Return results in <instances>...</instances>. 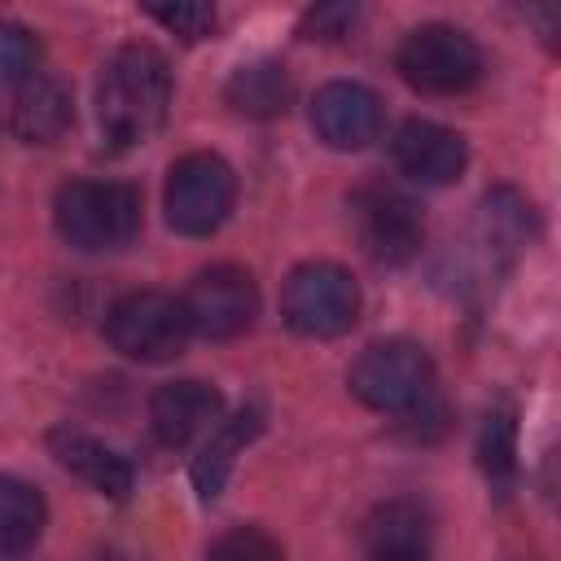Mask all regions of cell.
I'll return each mask as SVG.
<instances>
[{"label":"cell","instance_id":"obj_1","mask_svg":"<svg viewBox=\"0 0 561 561\" xmlns=\"http://www.w3.org/2000/svg\"><path fill=\"white\" fill-rule=\"evenodd\" d=\"M171 110V66L153 44H123L96 83V123L114 149L145 145Z\"/></svg>","mask_w":561,"mask_h":561},{"label":"cell","instance_id":"obj_2","mask_svg":"<svg viewBox=\"0 0 561 561\" xmlns=\"http://www.w3.org/2000/svg\"><path fill=\"white\" fill-rule=\"evenodd\" d=\"M57 232L88 254L123 250L140 232V193L118 180H70L57 193Z\"/></svg>","mask_w":561,"mask_h":561},{"label":"cell","instance_id":"obj_3","mask_svg":"<svg viewBox=\"0 0 561 561\" xmlns=\"http://www.w3.org/2000/svg\"><path fill=\"white\" fill-rule=\"evenodd\" d=\"M346 386L373 412H416L434 394V364L416 342L390 337L359 351L346 373Z\"/></svg>","mask_w":561,"mask_h":561},{"label":"cell","instance_id":"obj_4","mask_svg":"<svg viewBox=\"0 0 561 561\" xmlns=\"http://www.w3.org/2000/svg\"><path fill=\"white\" fill-rule=\"evenodd\" d=\"M280 316L302 337H337L359 316V285L329 259L298 263L280 289Z\"/></svg>","mask_w":561,"mask_h":561},{"label":"cell","instance_id":"obj_5","mask_svg":"<svg viewBox=\"0 0 561 561\" xmlns=\"http://www.w3.org/2000/svg\"><path fill=\"white\" fill-rule=\"evenodd\" d=\"M394 70L416 92L456 96L482 79V48L447 22H430V26H416L403 35V44L394 53Z\"/></svg>","mask_w":561,"mask_h":561},{"label":"cell","instance_id":"obj_6","mask_svg":"<svg viewBox=\"0 0 561 561\" xmlns=\"http://www.w3.org/2000/svg\"><path fill=\"white\" fill-rule=\"evenodd\" d=\"M188 311L175 294L162 289H136L123 294L105 316V337L114 351L140 364H162L184 351L188 342Z\"/></svg>","mask_w":561,"mask_h":561},{"label":"cell","instance_id":"obj_7","mask_svg":"<svg viewBox=\"0 0 561 561\" xmlns=\"http://www.w3.org/2000/svg\"><path fill=\"white\" fill-rule=\"evenodd\" d=\"M237 202V175L219 153H184L167 175V224L184 237H210Z\"/></svg>","mask_w":561,"mask_h":561},{"label":"cell","instance_id":"obj_8","mask_svg":"<svg viewBox=\"0 0 561 561\" xmlns=\"http://www.w3.org/2000/svg\"><path fill=\"white\" fill-rule=\"evenodd\" d=\"M351 224H355L364 254L377 263H390V267L408 263L425 241L416 202L386 180H368L351 193Z\"/></svg>","mask_w":561,"mask_h":561},{"label":"cell","instance_id":"obj_9","mask_svg":"<svg viewBox=\"0 0 561 561\" xmlns=\"http://www.w3.org/2000/svg\"><path fill=\"white\" fill-rule=\"evenodd\" d=\"M180 302L188 311V329L210 337V342L241 337L259 316L254 276L245 267H237V263H215V267L197 272Z\"/></svg>","mask_w":561,"mask_h":561},{"label":"cell","instance_id":"obj_10","mask_svg":"<svg viewBox=\"0 0 561 561\" xmlns=\"http://www.w3.org/2000/svg\"><path fill=\"white\" fill-rule=\"evenodd\" d=\"M311 127L333 149H364L381 131V101L355 79H333L311 101Z\"/></svg>","mask_w":561,"mask_h":561},{"label":"cell","instance_id":"obj_11","mask_svg":"<svg viewBox=\"0 0 561 561\" xmlns=\"http://www.w3.org/2000/svg\"><path fill=\"white\" fill-rule=\"evenodd\" d=\"M465 162H469L465 136L443 123L408 118L394 131V167L416 184H451L465 171Z\"/></svg>","mask_w":561,"mask_h":561},{"label":"cell","instance_id":"obj_12","mask_svg":"<svg viewBox=\"0 0 561 561\" xmlns=\"http://www.w3.org/2000/svg\"><path fill=\"white\" fill-rule=\"evenodd\" d=\"M149 425L162 447H188L197 434L219 425V390L206 381H167L149 399Z\"/></svg>","mask_w":561,"mask_h":561},{"label":"cell","instance_id":"obj_13","mask_svg":"<svg viewBox=\"0 0 561 561\" xmlns=\"http://www.w3.org/2000/svg\"><path fill=\"white\" fill-rule=\"evenodd\" d=\"M48 447H53L57 465L70 469L79 482H88L92 491H101L110 500H123L131 491V465H127V456H118L101 438H88L79 430H57L48 438Z\"/></svg>","mask_w":561,"mask_h":561},{"label":"cell","instance_id":"obj_14","mask_svg":"<svg viewBox=\"0 0 561 561\" xmlns=\"http://www.w3.org/2000/svg\"><path fill=\"white\" fill-rule=\"evenodd\" d=\"M70 118H75V105H70L66 83L53 79V75H31L18 88V96H13V118L9 123H13L18 140H26V145H53V140L66 136Z\"/></svg>","mask_w":561,"mask_h":561},{"label":"cell","instance_id":"obj_15","mask_svg":"<svg viewBox=\"0 0 561 561\" xmlns=\"http://www.w3.org/2000/svg\"><path fill=\"white\" fill-rule=\"evenodd\" d=\"M224 101L245 118H280L294 101V79L276 57H259L232 70Z\"/></svg>","mask_w":561,"mask_h":561},{"label":"cell","instance_id":"obj_16","mask_svg":"<svg viewBox=\"0 0 561 561\" xmlns=\"http://www.w3.org/2000/svg\"><path fill=\"white\" fill-rule=\"evenodd\" d=\"M364 543H368V561H430L425 513L416 504L394 500L368 517Z\"/></svg>","mask_w":561,"mask_h":561},{"label":"cell","instance_id":"obj_17","mask_svg":"<svg viewBox=\"0 0 561 561\" xmlns=\"http://www.w3.org/2000/svg\"><path fill=\"white\" fill-rule=\"evenodd\" d=\"M259 430H263V416H259L254 408H245V412H237V416H228V421H219V425L210 430L202 456L193 460V486H197L202 500H215V495L224 491L237 451H241Z\"/></svg>","mask_w":561,"mask_h":561},{"label":"cell","instance_id":"obj_18","mask_svg":"<svg viewBox=\"0 0 561 561\" xmlns=\"http://www.w3.org/2000/svg\"><path fill=\"white\" fill-rule=\"evenodd\" d=\"M44 517V495L22 478L0 473V552H26L39 539Z\"/></svg>","mask_w":561,"mask_h":561},{"label":"cell","instance_id":"obj_19","mask_svg":"<svg viewBox=\"0 0 561 561\" xmlns=\"http://www.w3.org/2000/svg\"><path fill=\"white\" fill-rule=\"evenodd\" d=\"M482 237L491 254H517L530 237V206L513 188H495L482 202Z\"/></svg>","mask_w":561,"mask_h":561},{"label":"cell","instance_id":"obj_20","mask_svg":"<svg viewBox=\"0 0 561 561\" xmlns=\"http://www.w3.org/2000/svg\"><path fill=\"white\" fill-rule=\"evenodd\" d=\"M482 469L486 478L504 491L517 473V421H513V408H495L486 412V425H482Z\"/></svg>","mask_w":561,"mask_h":561},{"label":"cell","instance_id":"obj_21","mask_svg":"<svg viewBox=\"0 0 561 561\" xmlns=\"http://www.w3.org/2000/svg\"><path fill=\"white\" fill-rule=\"evenodd\" d=\"M206 561H285L280 543L259 526H232L206 552Z\"/></svg>","mask_w":561,"mask_h":561},{"label":"cell","instance_id":"obj_22","mask_svg":"<svg viewBox=\"0 0 561 561\" xmlns=\"http://www.w3.org/2000/svg\"><path fill=\"white\" fill-rule=\"evenodd\" d=\"M35 75V35L18 22H0V88L26 83Z\"/></svg>","mask_w":561,"mask_h":561},{"label":"cell","instance_id":"obj_23","mask_svg":"<svg viewBox=\"0 0 561 561\" xmlns=\"http://www.w3.org/2000/svg\"><path fill=\"white\" fill-rule=\"evenodd\" d=\"M149 18L162 22L167 31H175L180 39H202L215 26V9L197 4V0H180V4H149Z\"/></svg>","mask_w":561,"mask_h":561},{"label":"cell","instance_id":"obj_24","mask_svg":"<svg viewBox=\"0 0 561 561\" xmlns=\"http://www.w3.org/2000/svg\"><path fill=\"white\" fill-rule=\"evenodd\" d=\"M355 26V9L351 4H324V9H311L307 13V35L311 39H342L346 31Z\"/></svg>","mask_w":561,"mask_h":561},{"label":"cell","instance_id":"obj_25","mask_svg":"<svg viewBox=\"0 0 561 561\" xmlns=\"http://www.w3.org/2000/svg\"><path fill=\"white\" fill-rule=\"evenodd\" d=\"M110 561H114V557H110Z\"/></svg>","mask_w":561,"mask_h":561}]
</instances>
